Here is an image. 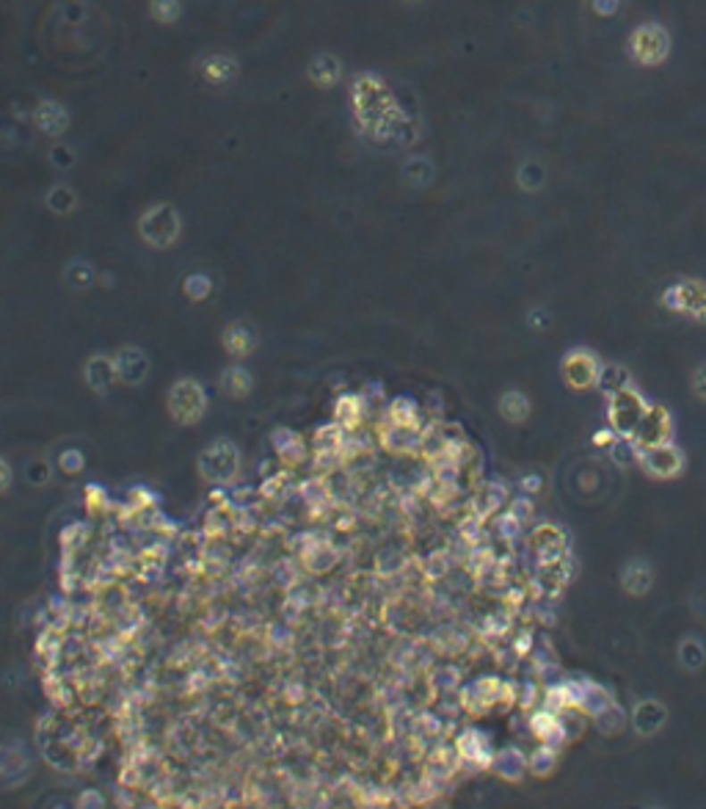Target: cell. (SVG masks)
<instances>
[{"instance_id": "obj_8", "label": "cell", "mask_w": 706, "mask_h": 809, "mask_svg": "<svg viewBox=\"0 0 706 809\" xmlns=\"http://www.w3.org/2000/svg\"><path fill=\"white\" fill-rule=\"evenodd\" d=\"M113 368H116V376L119 381L125 384H138L146 379V371H149V363L141 351H133V348H125L113 356Z\"/></svg>"}, {"instance_id": "obj_6", "label": "cell", "mask_w": 706, "mask_h": 809, "mask_svg": "<svg viewBox=\"0 0 706 809\" xmlns=\"http://www.w3.org/2000/svg\"><path fill=\"white\" fill-rule=\"evenodd\" d=\"M668 431H670L668 412L654 406V409H646V414H643V421H640V426H637V431H635V439H637L643 447H649V445L665 442V439H668Z\"/></svg>"}, {"instance_id": "obj_2", "label": "cell", "mask_w": 706, "mask_h": 809, "mask_svg": "<svg viewBox=\"0 0 706 809\" xmlns=\"http://www.w3.org/2000/svg\"><path fill=\"white\" fill-rule=\"evenodd\" d=\"M610 414H612V423H616V429L624 437H635L643 414H646V406H643V401L635 393H629V389H619V393L612 396Z\"/></svg>"}, {"instance_id": "obj_7", "label": "cell", "mask_w": 706, "mask_h": 809, "mask_svg": "<svg viewBox=\"0 0 706 809\" xmlns=\"http://www.w3.org/2000/svg\"><path fill=\"white\" fill-rule=\"evenodd\" d=\"M563 373H566V381L577 389H586L591 384L599 381V365L594 363L591 354H571L563 365Z\"/></svg>"}, {"instance_id": "obj_11", "label": "cell", "mask_w": 706, "mask_h": 809, "mask_svg": "<svg viewBox=\"0 0 706 809\" xmlns=\"http://www.w3.org/2000/svg\"><path fill=\"white\" fill-rule=\"evenodd\" d=\"M254 335L249 329H240V326H229L227 329V338H224V346L232 356H249V351L254 348Z\"/></svg>"}, {"instance_id": "obj_4", "label": "cell", "mask_w": 706, "mask_h": 809, "mask_svg": "<svg viewBox=\"0 0 706 809\" xmlns=\"http://www.w3.org/2000/svg\"><path fill=\"white\" fill-rule=\"evenodd\" d=\"M177 216L171 207H155V211H149L146 219L141 221V232L152 241V246H169L174 238H177Z\"/></svg>"}, {"instance_id": "obj_5", "label": "cell", "mask_w": 706, "mask_h": 809, "mask_svg": "<svg viewBox=\"0 0 706 809\" xmlns=\"http://www.w3.org/2000/svg\"><path fill=\"white\" fill-rule=\"evenodd\" d=\"M640 462H643V467H646L652 475H660V478L677 475V472L682 470V456H679L677 451H673V447H670L668 442L643 447Z\"/></svg>"}, {"instance_id": "obj_3", "label": "cell", "mask_w": 706, "mask_h": 809, "mask_svg": "<svg viewBox=\"0 0 706 809\" xmlns=\"http://www.w3.org/2000/svg\"><path fill=\"white\" fill-rule=\"evenodd\" d=\"M199 467L207 481H227V478H232V472L237 470V451L229 442H219L202 454Z\"/></svg>"}, {"instance_id": "obj_13", "label": "cell", "mask_w": 706, "mask_h": 809, "mask_svg": "<svg viewBox=\"0 0 706 809\" xmlns=\"http://www.w3.org/2000/svg\"><path fill=\"white\" fill-rule=\"evenodd\" d=\"M9 481H12V470H9V464H6V462H0V489H4Z\"/></svg>"}, {"instance_id": "obj_12", "label": "cell", "mask_w": 706, "mask_h": 809, "mask_svg": "<svg viewBox=\"0 0 706 809\" xmlns=\"http://www.w3.org/2000/svg\"><path fill=\"white\" fill-rule=\"evenodd\" d=\"M552 765H555V752H552L549 746H544V748H538V752L530 757V768L536 771V773H546Z\"/></svg>"}, {"instance_id": "obj_1", "label": "cell", "mask_w": 706, "mask_h": 809, "mask_svg": "<svg viewBox=\"0 0 706 809\" xmlns=\"http://www.w3.org/2000/svg\"><path fill=\"white\" fill-rule=\"evenodd\" d=\"M204 409H207V398H204V389L196 381L182 379L169 389V412L177 423L196 426L202 421Z\"/></svg>"}, {"instance_id": "obj_10", "label": "cell", "mask_w": 706, "mask_h": 809, "mask_svg": "<svg viewBox=\"0 0 706 809\" xmlns=\"http://www.w3.org/2000/svg\"><path fill=\"white\" fill-rule=\"evenodd\" d=\"M221 387L227 396H235V398H245L252 389V376L245 373L243 368H227L224 376H221Z\"/></svg>"}, {"instance_id": "obj_9", "label": "cell", "mask_w": 706, "mask_h": 809, "mask_svg": "<svg viewBox=\"0 0 706 809\" xmlns=\"http://www.w3.org/2000/svg\"><path fill=\"white\" fill-rule=\"evenodd\" d=\"M86 381L95 393H108L111 384L119 381L116 368H113V356H91L86 363Z\"/></svg>"}]
</instances>
